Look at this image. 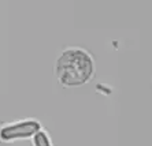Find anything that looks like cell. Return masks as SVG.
<instances>
[{
	"mask_svg": "<svg viewBox=\"0 0 152 146\" xmlns=\"http://www.w3.org/2000/svg\"><path fill=\"white\" fill-rule=\"evenodd\" d=\"M41 128V123L34 119H22V120L4 123L0 126V142L10 143L14 141L32 138Z\"/></svg>",
	"mask_w": 152,
	"mask_h": 146,
	"instance_id": "2",
	"label": "cell"
},
{
	"mask_svg": "<svg viewBox=\"0 0 152 146\" xmlns=\"http://www.w3.org/2000/svg\"><path fill=\"white\" fill-rule=\"evenodd\" d=\"M95 59L86 49L70 46L62 51L55 61V75L64 87H77L91 81L95 75Z\"/></svg>",
	"mask_w": 152,
	"mask_h": 146,
	"instance_id": "1",
	"label": "cell"
},
{
	"mask_svg": "<svg viewBox=\"0 0 152 146\" xmlns=\"http://www.w3.org/2000/svg\"><path fill=\"white\" fill-rule=\"evenodd\" d=\"M32 143L33 146H53L50 134L45 130H42V128L32 137Z\"/></svg>",
	"mask_w": 152,
	"mask_h": 146,
	"instance_id": "3",
	"label": "cell"
}]
</instances>
